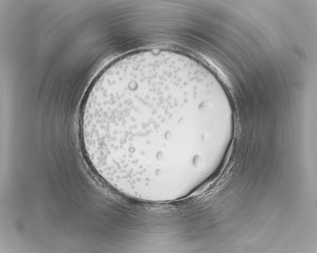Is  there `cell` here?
Instances as JSON below:
<instances>
[{
    "label": "cell",
    "mask_w": 317,
    "mask_h": 253,
    "mask_svg": "<svg viewBox=\"0 0 317 253\" xmlns=\"http://www.w3.org/2000/svg\"><path fill=\"white\" fill-rule=\"evenodd\" d=\"M191 103L177 89L151 82L88 94L80 131L93 169L116 187L177 171L182 164V122Z\"/></svg>",
    "instance_id": "cell-1"
}]
</instances>
